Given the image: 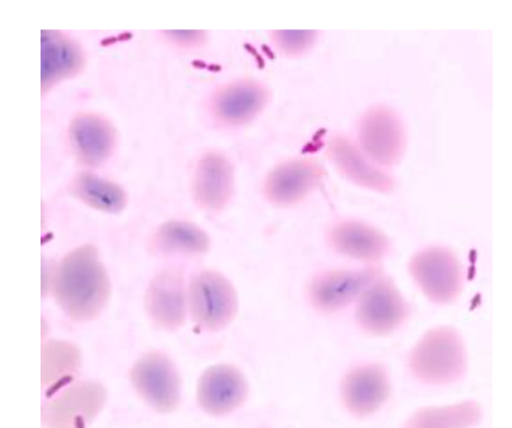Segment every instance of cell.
I'll return each instance as SVG.
<instances>
[{
    "mask_svg": "<svg viewBox=\"0 0 512 428\" xmlns=\"http://www.w3.org/2000/svg\"><path fill=\"white\" fill-rule=\"evenodd\" d=\"M56 303L75 321H91L103 312L111 296L110 277L97 248L86 244L63 256L51 279Z\"/></svg>",
    "mask_w": 512,
    "mask_h": 428,
    "instance_id": "6da1fadb",
    "label": "cell"
},
{
    "mask_svg": "<svg viewBox=\"0 0 512 428\" xmlns=\"http://www.w3.org/2000/svg\"><path fill=\"white\" fill-rule=\"evenodd\" d=\"M409 367L424 384L447 385L461 380L468 367L464 340L450 326L431 329L412 350Z\"/></svg>",
    "mask_w": 512,
    "mask_h": 428,
    "instance_id": "7a4b0ae2",
    "label": "cell"
},
{
    "mask_svg": "<svg viewBox=\"0 0 512 428\" xmlns=\"http://www.w3.org/2000/svg\"><path fill=\"white\" fill-rule=\"evenodd\" d=\"M188 304L196 324L206 331H220L236 318L237 291L222 273L203 270L189 282Z\"/></svg>",
    "mask_w": 512,
    "mask_h": 428,
    "instance_id": "3957f363",
    "label": "cell"
},
{
    "mask_svg": "<svg viewBox=\"0 0 512 428\" xmlns=\"http://www.w3.org/2000/svg\"><path fill=\"white\" fill-rule=\"evenodd\" d=\"M409 272L433 303H455L464 290V268L448 248L429 247L417 252L410 259Z\"/></svg>",
    "mask_w": 512,
    "mask_h": 428,
    "instance_id": "277c9868",
    "label": "cell"
},
{
    "mask_svg": "<svg viewBox=\"0 0 512 428\" xmlns=\"http://www.w3.org/2000/svg\"><path fill=\"white\" fill-rule=\"evenodd\" d=\"M359 147L377 166H396L406 150L401 117L388 105L371 107L359 122Z\"/></svg>",
    "mask_w": 512,
    "mask_h": 428,
    "instance_id": "5b68a950",
    "label": "cell"
},
{
    "mask_svg": "<svg viewBox=\"0 0 512 428\" xmlns=\"http://www.w3.org/2000/svg\"><path fill=\"white\" fill-rule=\"evenodd\" d=\"M410 308L389 277L378 276L359 297L356 319L367 333L388 336L409 318Z\"/></svg>",
    "mask_w": 512,
    "mask_h": 428,
    "instance_id": "8992f818",
    "label": "cell"
},
{
    "mask_svg": "<svg viewBox=\"0 0 512 428\" xmlns=\"http://www.w3.org/2000/svg\"><path fill=\"white\" fill-rule=\"evenodd\" d=\"M131 381L140 398L157 412H175L180 406V374L166 354H145L133 366Z\"/></svg>",
    "mask_w": 512,
    "mask_h": 428,
    "instance_id": "52a82bcc",
    "label": "cell"
},
{
    "mask_svg": "<svg viewBox=\"0 0 512 428\" xmlns=\"http://www.w3.org/2000/svg\"><path fill=\"white\" fill-rule=\"evenodd\" d=\"M380 275V266L361 270H328L319 273L308 284V298L317 310L335 314L357 300Z\"/></svg>",
    "mask_w": 512,
    "mask_h": 428,
    "instance_id": "ba28073f",
    "label": "cell"
},
{
    "mask_svg": "<svg viewBox=\"0 0 512 428\" xmlns=\"http://www.w3.org/2000/svg\"><path fill=\"white\" fill-rule=\"evenodd\" d=\"M324 168L311 159L284 161L273 168L265 181L266 199L273 205L293 206L301 203L324 180Z\"/></svg>",
    "mask_w": 512,
    "mask_h": 428,
    "instance_id": "9c48e42d",
    "label": "cell"
},
{
    "mask_svg": "<svg viewBox=\"0 0 512 428\" xmlns=\"http://www.w3.org/2000/svg\"><path fill=\"white\" fill-rule=\"evenodd\" d=\"M270 100V90L255 80L224 84L210 101L213 118L224 126L248 124L258 117Z\"/></svg>",
    "mask_w": 512,
    "mask_h": 428,
    "instance_id": "30bf717a",
    "label": "cell"
},
{
    "mask_svg": "<svg viewBox=\"0 0 512 428\" xmlns=\"http://www.w3.org/2000/svg\"><path fill=\"white\" fill-rule=\"evenodd\" d=\"M328 156L339 173L353 184L380 194L394 192V175L368 159L363 150L346 136H331L328 142Z\"/></svg>",
    "mask_w": 512,
    "mask_h": 428,
    "instance_id": "8fae6325",
    "label": "cell"
},
{
    "mask_svg": "<svg viewBox=\"0 0 512 428\" xmlns=\"http://www.w3.org/2000/svg\"><path fill=\"white\" fill-rule=\"evenodd\" d=\"M248 398V382L238 368L219 364L205 371L198 384L196 399L206 413L224 416L241 408Z\"/></svg>",
    "mask_w": 512,
    "mask_h": 428,
    "instance_id": "7c38bea8",
    "label": "cell"
},
{
    "mask_svg": "<svg viewBox=\"0 0 512 428\" xmlns=\"http://www.w3.org/2000/svg\"><path fill=\"white\" fill-rule=\"evenodd\" d=\"M187 293L181 270H164L154 277L146 291L145 307L153 325L175 331L187 319Z\"/></svg>",
    "mask_w": 512,
    "mask_h": 428,
    "instance_id": "4fadbf2b",
    "label": "cell"
},
{
    "mask_svg": "<svg viewBox=\"0 0 512 428\" xmlns=\"http://www.w3.org/2000/svg\"><path fill=\"white\" fill-rule=\"evenodd\" d=\"M105 389L97 382H79L63 392L42 412V422L49 427H83L105 405Z\"/></svg>",
    "mask_w": 512,
    "mask_h": 428,
    "instance_id": "5bb4252c",
    "label": "cell"
},
{
    "mask_svg": "<svg viewBox=\"0 0 512 428\" xmlns=\"http://www.w3.org/2000/svg\"><path fill=\"white\" fill-rule=\"evenodd\" d=\"M192 195L199 208L220 212L234 195V167L220 152L203 154L196 166Z\"/></svg>",
    "mask_w": 512,
    "mask_h": 428,
    "instance_id": "9a60e30c",
    "label": "cell"
},
{
    "mask_svg": "<svg viewBox=\"0 0 512 428\" xmlns=\"http://www.w3.org/2000/svg\"><path fill=\"white\" fill-rule=\"evenodd\" d=\"M342 402L352 415H374L391 396L387 371L378 364L361 366L347 373L342 382Z\"/></svg>",
    "mask_w": 512,
    "mask_h": 428,
    "instance_id": "2e32d148",
    "label": "cell"
},
{
    "mask_svg": "<svg viewBox=\"0 0 512 428\" xmlns=\"http://www.w3.org/2000/svg\"><path fill=\"white\" fill-rule=\"evenodd\" d=\"M70 146L84 166H101L117 145V131L108 119L97 114H80L69 128Z\"/></svg>",
    "mask_w": 512,
    "mask_h": 428,
    "instance_id": "e0dca14e",
    "label": "cell"
},
{
    "mask_svg": "<svg viewBox=\"0 0 512 428\" xmlns=\"http://www.w3.org/2000/svg\"><path fill=\"white\" fill-rule=\"evenodd\" d=\"M82 48L61 31L45 30L41 34V90L79 75L84 69Z\"/></svg>",
    "mask_w": 512,
    "mask_h": 428,
    "instance_id": "ac0fdd59",
    "label": "cell"
},
{
    "mask_svg": "<svg viewBox=\"0 0 512 428\" xmlns=\"http://www.w3.org/2000/svg\"><path fill=\"white\" fill-rule=\"evenodd\" d=\"M329 242L339 254L366 263L380 262L391 248L387 234L359 220L336 223L329 231Z\"/></svg>",
    "mask_w": 512,
    "mask_h": 428,
    "instance_id": "d6986e66",
    "label": "cell"
},
{
    "mask_svg": "<svg viewBox=\"0 0 512 428\" xmlns=\"http://www.w3.org/2000/svg\"><path fill=\"white\" fill-rule=\"evenodd\" d=\"M70 191L79 201L101 212L118 213L128 203L124 188L90 173L77 175L70 185Z\"/></svg>",
    "mask_w": 512,
    "mask_h": 428,
    "instance_id": "ffe728a7",
    "label": "cell"
},
{
    "mask_svg": "<svg viewBox=\"0 0 512 428\" xmlns=\"http://www.w3.org/2000/svg\"><path fill=\"white\" fill-rule=\"evenodd\" d=\"M154 242L159 251L167 254L181 252V254L201 255L208 252L210 248L208 233L188 221H167L157 230Z\"/></svg>",
    "mask_w": 512,
    "mask_h": 428,
    "instance_id": "44dd1931",
    "label": "cell"
},
{
    "mask_svg": "<svg viewBox=\"0 0 512 428\" xmlns=\"http://www.w3.org/2000/svg\"><path fill=\"white\" fill-rule=\"evenodd\" d=\"M80 353L65 342H49L42 347V384L55 385L68 380L80 366Z\"/></svg>",
    "mask_w": 512,
    "mask_h": 428,
    "instance_id": "7402d4cb",
    "label": "cell"
},
{
    "mask_svg": "<svg viewBox=\"0 0 512 428\" xmlns=\"http://www.w3.org/2000/svg\"><path fill=\"white\" fill-rule=\"evenodd\" d=\"M482 412L476 403L448 406L440 409H424L409 422L412 427H466L476 426Z\"/></svg>",
    "mask_w": 512,
    "mask_h": 428,
    "instance_id": "603a6c76",
    "label": "cell"
},
{
    "mask_svg": "<svg viewBox=\"0 0 512 428\" xmlns=\"http://www.w3.org/2000/svg\"><path fill=\"white\" fill-rule=\"evenodd\" d=\"M318 33L312 30H275L272 40L284 55H303L317 41Z\"/></svg>",
    "mask_w": 512,
    "mask_h": 428,
    "instance_id": "cb8c5ba5",
    "label": "cell"
},
{
    "mask_svg": "<svg viewBox=\"0 0 512 428\" xmlns=\"http://www.w3.org/2000/svg\"><path fill=\"white\" fill-rule=\"evenodd\" d=\"M164 34L175 45H180V47L184 48L202 47L206 40H208V33L201 30L164 31Z\"/></svg>",
    "mask_w": 512,
    "mask_h": 428,
    "instance_id": "d4e9b609",
    "label": "cell"
}]
</instances>
